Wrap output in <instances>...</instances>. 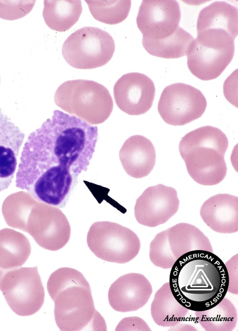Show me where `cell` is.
I'll list each match as a JSON object with an SVG mask.
<instances>
[{
	"mask_svg": "<svg viewBox=\"0 0 238 331\" xmlns=\"http://www.w3.org/2000/svg\"><path fill=\"white\" fill-rule=\"evenodd\" d=\"M53 301L55 322L61 331L106 327L104 320L95 308L90 288L70 286L58 293Z\"/></svg>",
	"mask_w": 238,
	"mask_h": 331,
	"instance_id": "cell-8",
	"label": "cell"
},
{
	"mask_svg": "<svg viewBox=\"0 0 238 331\" xmlns=\"http://www.w3.org/2000/svg\"><path fill=\"white\" fill-rule=\"evenodd\" d=\"M24 138L23 132L0 108V192L12 182Z\"/></svg>",
	"mask_w": 238,
	"mask_h": 331,
	"instance_id": "cell-17",
	"label": "cell"
},
{
	"mask_svg": "<svg viewBox=\"0 0 238 331\" xmlns=\"http://www.w3.org/2000/svg\"><path fill=\"white\" fill-rule=\"evenodd\" d=\"M229 142L220 129L206 126L195 129L183 137L179 144V151L197 146L213 148L225 153Z\"/></svg>",
	"mask_w": 238,
	"mask_h": 331,
	"instance_id": "cell-26",
	"label": "cell"
},
{
	"mask_svg": "<svg viewBox=\"0 0 238 331\" xmlns=\"http://www.w3.org/2000/svg\"><path fill=\"white\" fill-rule=\"evenodd\" d=\"M151 331L148 325L138 317L124 318L117 326L116 330Z\"/></svg>",
	"mask_w": 238,
	"mask_h": 331,
	"instance_id": "cell-30",
	"label": "cell"
},
{
	"mask_svg": "<svg viewBox=\"0 0 238 331\" xmlns=\"http://www.w3.org/2000/svg\"><path fill=\"white\" fill-rule=\"evenodd\" d=\"M0 290L10 308L20 316L35 314L44 303V288L37 266L7 271Z\"/></svg>",
	"mask_w": 238,
	"mask_h": 331,
	"instance_id": "cell-9",
	"label": "cell"
},
{
	"mask_svg": "<svg viewBox=\"0 0 238 331\" xmlns=\"http://www.w3.org/2000/svg\"><path fill=\"white\" fill-rule=\"evenodd\" d=\"M43 204L29 232L41 247L57 251L68 242L70 226L66 216L59 208Z\"/></svg>",
	"mask_w": 238,
	"mask_h": 331,
	"instance_id": "cell-15",
	"label": "cell"
},
{
	"mask_svg": "<svg viewBox=\"0 0 238 331\" xmlns=\"http://www.w3.org/2000/svg\"><path fill=\"white\" fill-rule=\"evenodd\" d=\"M188 174L197 183L212 186L225 177V153L211 147L197 146L179 151Z\"/></svg>",
	"mask_w": 238,
	"mask_h": 331,
	"instance_id": "cell-14",
	"label": "cell"
},
{
	"mask_svg": "<svg viewBox=\"0 0 238 331\" xmlns=\"http://www.w3.org/2000/svg\"><path fill=\"white\" fill-rule=\"evenodd\" d=\"M54 101L69 114L93 126L107 120L113 107L107 88L86 79L71 80L62 83L56 91Z\"/></svg>",
	"mask_w": 238,
	"mask_h": 331,
	"instance_id": "cell-3",
	"label": "cell"
},
{
	"mask_svg": "<svg viewBox=\"0 0 238 331\" xmlns=\"http://www.w3.org/2000/svg\"><path fill=\"white\" fill-rule=\"evenodd\" d=\"M115 51L114 41L107 31L85 26L70 34L62 47L67 63L79 69H91L107 64Z\"/></svg>",
	"mask_w": 238,
	"mask_h": 331,
	"instance_id": "cell-5",
	"label": "cell"
},
{
	"mask_svg": "<svg viewBox=\"0 0 238 331\" xmlns=\"http://www.w3.org/2000/svg\"><path fill=\"white\" fill-rule=\"evenodd\" d=\"M152 292V285L145 276L139 273H128L118 278L110 285L108 302L116 311H136L147 303Z\"/></svg>",
	"mask_w": 238,
	"mask_h": 331,
	"instance_id": "cell-16",
	"label": "cell"
},
{
	"mask_svg": "<svg viewBox=\"0 0 238 331\" xmlns=\"http://www.w3.org/2000/svg\"><path fill=\"white\" fill-rule=\"evenodd\" d=\"M169 286L176 300L189 310L202 311L215 306L225 297L229 276L225 264L213 252H187L174 263Z\"/></svg>",
	"mask_w": 238,
	"mask_h": 331,
	"instance_id": "cell-2",
	"label": "cell"
},
{
	"mask_svg": "<svg viewBox=\"0 0 238 331\" xmlns=\"http://www.w3.org/2000/svg\"><path fill=\"white\" fill-rule=\"evenodd\" d=\"M89 146L84 122L54 110L52 117L32 132L25 142L16 186L43 203H62L74 179L87 169Z\"/></svg>",
	"mask_w": 238,
	"mask_h": 331,
	"instance_id": "cell-1",
	"label": "cell"
},
{
	"mask_svg": "<svg viewBox=\"0 0 238 331\" xmlns=\"http://www.w3.org/2000/svg\"><path fill=\"white\" fill-rule=\"evenodd\" d=\"M75 285L90 288L88 282L80 272L71 268L63 267L51 274L47 282V289L53 300L60 291Z\"/></svg>",
	"mask_w": 238,
	"mask_h": 331,
	"instance_id": "cell-28",
	"label": "cell"
},
{
	"mask_svg": "<svg viewBox=\"0 0 238 331\" xmlns=\"http://www.w3.org/2000/svg\"><path fill=\"white\" fill-rule=\"evenodd\" d=\"M195 314L199 324L207 331H232L238 321L235 306L225 297L211 308L196 311Z\"/></svg>",
	"mask_w": 238,
	"mask_h": 331,
	"instance_id": "cell-24",
	"label": "cell"
},
{
	"mask_svg": "<svg viewBox=\"0 0 238 331\" xmlns=\"http://www.w3.org/2000/svg\"><path fill=\"white\" fill-rule=\"evenodd\" d=\"M196 250L213 252L203 232L193 225L180 223L155 236L150 243L149 257L156 267L168 269L183 254Z\"/></svg>",
	"mask_w": 238,
	"mask_h": 331,
	"instance_id": "cell-6",
	"label": "cell"
},
{
	"mask_svg": "<svg viewBox=\"0 0 238 331\" xmlns=\"http://www.w3.org/2000/svg\"><path fill=\"white\" fill-rule=\"evenodd\" d=\"M96 20L115 25L125 20L131 7L130 0H85Z\"/></svg>",
	"mask_w": 238,
	"mask_h": 331,
	"instance_id": "cell-27",
	"label": "cell"
},
{
	"mask_svg": "<svg viewBox=\"0 0 238 331\" xmlns=\"http://www.w3.org/2000/svg\"><path fill=\"white\" fill-rule=\"evenodd\" d=\"M119 155L126 172L136 178L147 176L155 164L156 153L152 143L140 135L128 138L120 149Z\"/></svg>",
	"mask_w": 238,
	"mask_h": 331,
	"instance_id": "cell-19",
	"label": "cell"
},
{
	"mask_svg": "<svg viewBox=\"0 0 238 331\" xmlns=\"http://www.w3.org/2000/svg\"><path fill=\"white\" fill-rule=\"evenodd\" d=\"M189 310L181 306L173 295L169 282L155 292L151 306L155 323L163 327H173L185 318Z\"/></svg>",
	"mask_w": 238,
	"mask_h": 331,
	"instance_id": "cell-21",
	"label": "cell"
},
{
	"mask_svg": "<svg viewBox=\"0 0 238 331\" xmlns=\"http://www.w3.org/2000/svg\"><path fill=\"white\" fill-rule=\"evenodd\" d=\"M179 205L176 190L158 184L147 188L138 198L134 206V215L141 225L155 227L173 217Z\"/></svg>",
	"mask_w": 238,
	"mask_h": 331,
	"instance_id": "cell-12",
	"label": "cell"
},
{
	"mask_svg": "<svg viewBox=\"0 0 238 331\" xmlns=\"http://www.w3.org/2000/svg\"><path fill=\"white\" fill-rule=\"evenodd\" d=\"M180 18L179 4L175 0H143L136 23L143 39L159 40L174 33Z\"/></svg>",
	"mask_w": 238,
	"mask_h": 331,
	"instance_id": "cell-11",
	"label": "cell"
},
{
	"mask_svg": "<svg viewBox=\"0 0 238 331\" xmlns=\"http://www.w3.org/2000/svg\"><path fill=\"white\" fill-rule=\"evenodd\" d=\"M234 40L221 29H209L198 33L186 54L190 72L202 80L217 78L233 58Z\"/></svg>",
	"mask_w": 238,
	"mask_h": 331,
	"instance_id": "cell-4",
	"label": "cell"
},
{
	"mask_svg": "<svg viewBox=\"0 0 238 331\" xmlns=\"http://www.w3.org/2000/svg\"><path fill=\"white\" fill-rule=\"evenodd\" d=\"M36 0H0V18L14 20L28 14Z\"/></svg>",
	"mask_w": 238,
	"mask_h": 331,
	"instance_id": "cell-29",
	"label": "cell"
},
{
	"mask_svg": "<svg viewBox=\"0 0 238 331\" xmlns=\"http://www.w3.org/2000/svg\"><path fill=\"white\" fill-rule=\"evenodd\" d=\"M206 107V99L199 90L185 83H176L163 89L157 108L165 123L183 126L200 118Z\"/></svg>",
	"mask_w": 238,
	"mask_h": 331,
	"instance_id": "cell-10",
	"label": "cell"
},
{
	"mask_svg": "<svg viewBox=\"0 0 238 331\" xmlns=\"http://www.w3.org/2000/svg\"><path fill=\"white\" fill-rule=\"evenodd\" d=\"M30 254L28 240L9 229L0 231V268L9 271L22 266Z\"/></svg>",
	"mask_w": 238,
	"mask_h": 331,
	"instance_id": "cell-22",
	"label": "cell"
},
{
	"mask_svg": "<svg viewBox=\"0 0 238 331\" xmlns=\"http://www.w3.org/2000/svg\"><path fill=\"white\" fill-rule=\"evenodd\" d=\"M155 93L152 80L146 75L136 72L123 75L113 87L116 105L130 115L147 112L152 105Z\"/></svg>",
	"mask_w": 238,
	"mask_h": 331,
	"instance_id": "cell-13",
	"label": "cell"
},
{
	"mask_svg": "<svg viewBox=\"0 0 238 331\" xmlns=\"http://www.w3.org/2000/svg\"><path fill=\"white\" fill-rule=\"evenodd\" d=\"M7 271L4 270L1 268H0V281L4 275L5 273L7 272Z\"/></svg>",
	"mask_w": 238,
	"mask_h": 331,
	"instance_id": "cell-31",
	"label": "cell"
},
{
	"mask_svg": "<svg viewBox=\"0 0 238 331\" xmlns=\"http://www.w3.org/2000/svg\"><path fill=\"white\" fill-rule=\"evenodd\" d=\"M238 9L225 1H216L199 12L196 24L197 33L209 29H221L234 39L238 35Z\"/></svg>",
	"mask_w": 238,
	"mask_h": 331,
	"instance_id": "cell-20",
	"label": "cell"
},
{
	"mask_svg": "<svg viewBox=\"0 0 238 331\" xmlns=\"http://www.w3.org/2000/svg\"><path fill=\"white\" fill-rule=\"evenodd\" d=\"M200 215L214 231L232 233L238 230V198L228 194L212 196L202 205Z\"/></svg>",
	"mask_w": 238,
	"mask_h": 331,
	"instance_id": "cell-18",
	"label": "cell"
},
{
	"mask_svg": "<svg viewBox=\"0 0 238 331\" xmlns=\"http://www.w3.org/2000/svg\"><path fill=\"white\" fill-rule=\"evenodd\" d=\"M43 15L51 29L64 32L79 20L82 12L81 0H48L43 2Z\"/></svg>",
	"mask_w": 238,
	"mask_h": 331,
	"instance_id": "cell-23",
	"label": "cell"
},
{
	"mask_svg": "<svg viewBox=\"0 0 238 331\" xmlns=\"http://www.w3.org/2000/svg\"><path fill=\"white\" fill-rule=\"evenodd\" d=\"M194 37L179 26L172 35L165 39L153 40L142 38V45L150 54L164 58H177L186 55Z\"/></svg>",
	"mask_w": 238,
	"mask_h": 331,
	"instance_id": "cell-25",
	"label": "cell"
},
{
	"mask_svg": "<svg viewBox=\"0 0 238 331\" xmlns=\"http://www.w3.org/2000/svg\"><path fill=\"white\" fill-rule=\"evenodd\" d=\"M87 241L90 251L98 258L123 264L133 259L139 253L140 241L130 229L109 221L94 223Z\"/></svg>",
	"mask_w": 238,
	"mask_h": 331,
	"instance_id": "cell-7",
	"label": "cell"
}]
</instances>
